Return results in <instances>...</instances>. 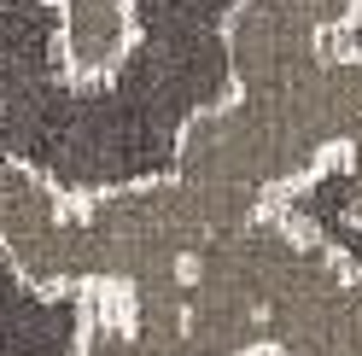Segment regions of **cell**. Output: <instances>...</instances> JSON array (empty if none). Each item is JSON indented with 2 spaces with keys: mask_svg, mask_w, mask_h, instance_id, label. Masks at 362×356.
<instances>
[{
  "mask_svg": "<svg viewBox=\"0 0 362 356\" xmlns=\"http://www.w3.org/2000/svg\"><path fill=\"white\" fill-rule=\"evenodd\" d=\"M245 0H0V164L64 198L170 175L193 117L234 94Z\"/></svg>",
  "mask_w": 362,
  "mask_h": 356,
  "instance_id": "6da1fadb",
  "label": "cell"
},
{
  "mask_svg": "<svg viewBox=\"0 0 362 356\" xmlns=\"http://www.w3.org/2000/svg\"><path fill=\"white\" fill-rule=\"evenodd\" d=\"M339 47H345V53H362V0H356V18L345 24V35H339Z\"/></svg>",
  "mask_w": 362,
  "mask_h": 356,
  "instance_id": "277c9868",
  "label": "cell"
},
{
  "mask_svg": "<svg viewBox=\"0 0 362 356\" xmlns=\"http://www.w3.org/2000/svg\"><path fill=\"white\" fill-rule=\"evenodd\" d=\"M257 356H281V350H257Z\"/></svg>",
  "mask_w": 362,
  "mask_h": 356,
  "instance_id": "5b68a950",
  "label": "cell"
},
{
  "mask_svg": "<svg viewBox=\"0 0 362 356\" xmlns=\"http://www.w3.org/2000/svg\"><path fill=\"white\" fill-rule=\"evenodd\" d=\"M64 205H71V198L59 187H47L41 175L0 164V251H12V246H24L30 234H41Z\"/></svg>",
  "mask_w": 362,
  "mask_h": 356,
  "instance_id": "3957f363",
  "label": "cell"
},
{
  "mask_svg": "<svg viewBox=\"0 0 362 356\" xmlns=\"http://www.w3.org/2000/svg\"><path fill=\"white\" fill-rule=\"evenodd\" d=\"M88 327V292L41 286L0 251V356H76Z\"/></svg>",
  "mask_w": 362,
  "mask_h": 356,
  "instance_id": "7a4b0ae2",
  "label": "cell"
}]
</instances>
